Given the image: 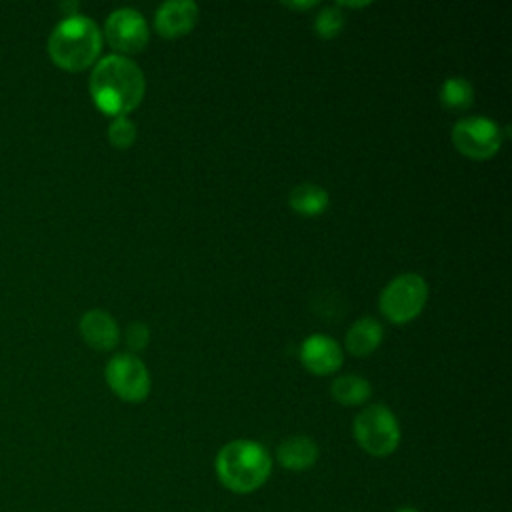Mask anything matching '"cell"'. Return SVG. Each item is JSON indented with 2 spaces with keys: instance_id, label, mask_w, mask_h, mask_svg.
Instances as JSON below:
<instances>
[{
  "instance_id": "obj_3",
  "label": "cell",
  "mask_w": 512,
  "mask_h": 512,
  "mask_svg": "<svg viewBox=\"0 0 512 512\" xmlns=\"http://www.w3.org/2000/svg\"><path fill=\"white\" fill-rule=\"evenodd\" d=\"M100 50V28L92 18L82 14H68L54 26L48 38L50 60L66 72H82L94 66Z\"/></svg>"
},
{
  "instance_id": "obj_6",
  "label": "cell",
  "mask_w": 512,
  "mask_h": 512,
  "mask_svg": "<svg viewBox=\"0 0 512 512\" xmlns=\"http://www.w3.org/2000/svg\"><path fill=\"white\" fill-rule=\"evenodd\" d=\"M502 128L488 116H464L452 126L454 148L470 160H488L502 146Z\"/></svg>"
},
{
  "instance_id": "obj_12",
  "label": "cell",
  "mask_w": 512,
  "mask_h": 512,
  "mask_svg": "<svg viewBox=\"0 0 512 512\" xmlns=\"http://www.w3.org/2000/svg\"><path fill=\"white\" fill-rule=\"evenodd\" d=\"M276 458L282 468L292 472H304L318 460V444L310 436H290L276 448Z\"/></svg>"
},
{
  "instance_id": "obj_1",
  "label": "cell",
  "mask_w": 512,
  "mask_h": 512,
  "mask_svg": "<svg viewBox=\"0 0 512 512\" xmlns=\"http://www.w3.org/2000/svg\"><path fill=\"white\" fill-rule=\"evenodd\" d=\"M88 90L100 112L112 118L128 116L144 98L146 78L128 56L108 54L92 66Z\"/></svg>"
},
{
  "instance_id": "obj_17",
  "label": "cell",
  "mask_w": 512,
  "mask_h": 512,
  "mask_svg": "<svg viewBox=\"0 0 512 512\" xmlns=\"http://www.w3.org/2000/svg\"><path fill=\"white\" fill-rule=\"evenodd\" d=\"M344 26H346V16L336 4L322 6L314 16V32L324 40L336 38L344 30Z\"/></svg>"
},
{
  "instance_id": "obj_4",
  "label": "cell",
  "mask_w": 512,
  "mask_h": 512,
  "mask_svg": "<svg viewBox=\"0 0 512 512\" xmlns=\"http://www.w3.org/2000/svg\"><path fill=\"white\" fill-rule=\"evenodd\" d=\"M358 446L370 456H390L400 444V424L394 412L384 404L366 406L352 424Z\"/></svg>"
},
{
  "instance_id": "obj_7",
  "label": "cell",
  "mask_w": 512,
  "mask_h": 512,
  "mask_svg": "<svg viewBox=\"0 0 512 512\" xmlns=\"http://www.w3.org/2000/svg\"><path fill=\"white\" fill-rule=\"evenodd\" d=\"M106 384L110 390L124 402H142L148 398L152 380L146 364L132 352L116 354L108 360L106 370Z\"/></svg>"
},
{
  "instance_id": "obj_19",
  "label": "cell",
  "mask_w": 512,
  "mask_h": 512,
  "mask_svg": "<svg viewBox=\"0 0 512 512\" xmlns=\"http://www.w3.org/2000/svg\"><path fill=\"white\" fill-rule=\"evenodd\" d=\"M150 342V328L144 322H134L126 330V344L132 352L146 348Z\"/></svg>"
},
{
  "instance_id": "obj_22",
  "label": "cell",
  "mask_w": 512,
  "mask_h": 512,
  "mask_svg": "<svg viewBox=\"0 0 512 512\" xmlns=\"http://www.w3.org/2000/svg\"><path fill=\"white\" fill-rule=\"evenodd\" d=\"M396 512H418V510H414V508H398Z\"/></svg>"
},
{
  "instance_id": "obj_14",
  "label": "cell",
  "mask_w": 512,
  "mask_h": 512,
  "mask_svg": "<svg viewBox=\"0 0 512 512\" xmlns=\"http://www.w3.org/2000/svg\"><path fill=\"white\" fill-rule=\"evenodd\" d=\"M288 204L296 214L304 218H314L326 212L330 204V196L322 186L312 182H302L290 190Z\"/></svg>"
},
{
  "instance_id": "obj_2",
  "label": "cell",
  "mask_w": 512,
  "mask_h": 512,
  "mask_svg": "<svg viewBox=\"0 0 512 512\" xmlns=\"http://www.w3.org/2000/svg\"><path fill=\"white\" fill-rule=\"evenodd\" d=\"M214 470L224 488L234 494H250L268 480L272 458L260 442L238 438L218 450Z\"/></svg>"
},
{
  "instance_id": "obj_15",
  "label": "cell",
  "mask_w": 512,
  "mask_h": 512,
  "mask_svg": "<svg viewBox=\"0 0 512 512\" xmlns=\"http://www.w3.org/2000/svg\"><path fill=\"white\" fill-rule=\"evenodd\" d=\"M330 394L342 406H360L370 398L372 386L358 374H344L334 378L330 384Z\"/></svg>"
},
{
  "instance_id": "obj_10",
  "label": "cell",
  "mask_w": 512,
  "mask_h": 512,
  "mask_svg": "<svg viewBox=\"0 0 512 512\" xmlns=\"http://www.w3.org/2000/svg\"><path fill=\"white\" fill-rule=\"evenodd\" d=\"M200 16L198 4L190 0H168L156 8L154 28L164 38H180L192 32Z\"/></svg>"
},
{
  "instance_id": "obj_5",
  "label": "cell",
  "mask_w": 512,
  "mask_h": 512,
  "mask_svg": "<svg viewBox=\"0 0 512 512\" xmlns=\"http://www.w3.org/2000/svg\"><path fill=\"white\" fill-rule=\"evenodd\" d=\"M428 300V284L416 272H404L392 278L380 292V312L392 324H408L424 310Z\"/></svg>"
},
{
  "instance_id": "obj_11",
  "label": "cell",
  "mask_w": 512,
  "mask_h": 512,
  "mask_svg": "<svg viewBox=\"0 0 512 512\" xmlns=\"http://www.w3.org/2000/svg\"><path fill=\"white\" fill-rule=\"evenodd\" d=\"M80 334L84 342L94 350H112L120 342V328L116 320L104 310H88L80 318Z\"/></svg>"
},
{
  "instance_id": "obj_18",
  "label": "cell",
  "mask_w": 512,
  "mask_h": 512,
  "mask_svg": "<svg viewBox=\"0 0 512 512\" xmlns=\"http://www.w3.org/2000/svg\"><path fill=\"white\" fill-rule=\"evenodd\" d=\"M134 140H136V124L128 116L112 118V122L108 126V142L114 148L126 150L134 144Z\"/></svg>"
},
{
  "instance_id": "obj_20",
  "label": "cell",
  "mask_w": 512,
  "mask_h": 512,
  "mask_svg": "<svg viewBox=\"0 0 512 512\" xmlns=\"http://www.w3.org/2000/svg\"><path fill=\"white\" fill-rule=\"evenodd\" d=\"M282 6H286V8H290V10H310V8L318 6V4L312 2V0H308V2H282Z\"/></svg>"
},
{
  "instance_id": "obj_16",
  "label": "cell",
  "mask_w": 512,
  "mask_h": 512,
  "mask_svg": "<svg viewBox=\"0 0 512 512\" xmlns=\"http://www.w3.org/2000/svg\"><path fill=\"white\" fill-rule=\"evenodd\" d=\"M438 98H440L442 108L454 110V112H464L474 104V88L466 78L450 76L442 82Z\"/></svg>"
},
{
  "instance_id": "obj_8",
  "label": "cell",
  "mask_w": 512,
  "mask_h": 512,
  "mask_svg": "<svg viewBox=\"0 0 512 512\" xmlns=\"http://www.w3.org/2000/svg\"><path fill=\"white\" fill-rule=\"evenodd\" d=\"M104 38L122 56L138 54L150 40L144 16L134 8H118L104 22Z\"/></svg>"
},
{
  "instance_id": "obj_21",
  "label": "cell",
  "mask_w": 512,
  "mask_h": 512,
  "mask_svg": "<svg viewBox=\"0 0 512 512\" xmlns=\"http://www.w3.org/2000/svg\"><path fill=\"white\" fill-rule=\"evenodd\" d=\"M336 6H338V8H340V6H348V8H364V6H370V2H338Z\"/></svg>"
},
{
  "instance_id": "obj_9",
  "label": "cell",
  "mask_w": 512,
  "mask_h": 512,
  "mask_svg": "<svg viewBox=\"0 0 512 512\" xmlns=\"http://www.w3.org/2000/svg\"><path fill=\"white\" fill-rule=\"evenodd\" d=\"M304 368L316 376H328L342 366V348L328 334H310L300 346Z\"/></svg>"
},
{
  "instance_id": "obj_13",
  "label": "cell",
  "mask_w": 512,
  "mask_h": 512,
  "mask_svg": "<svg viewBox=\"0 0 512 512\" xmlns=\"http://www.w3.org/2000/svg\"><path fill=\"white\" fill-rule=\"evenodd\" d=\"M382 336L384 330L376 318H358L346 332V350L352 356H368L380 346Z\"/></svg>"
}]
</instances>
